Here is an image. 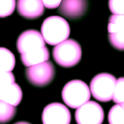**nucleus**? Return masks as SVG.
Returning a JSON list of instances; mask_svg holds the SVG:
<instances>
[{
	"mask_svg": "<svg viewBox=\"0 0 124 124\" xmlns=\"http://www.w3.org/2000/svg\"><path fill=\"white\" fill-rule=\"evenodd\" d=\"M40 33L46 44L56 46L68 40L71 29L64 18L60 16H50L43 22Z\"/></svg>",
	"mask_w": 124,
	"mask_h": 124,
	"instance_id": "f257e3e1",
	"label": "nucleus"
},
{
	"mask_svg": "<svg viewBox=\"0 0 124 124\" xmlns=\"http://www.w3.org/2000/svg\"><path fill=\"white\" fill-rule=\"evenodd\" d=\"M52 56L54 61L62 68L75 67L81 59V45L73 39H68L54 46Z\"/></svg>",
	"mask_w": 124,
	"mask_h": 124,
	"instance_id": "f03ea898",
	"label": "nucleus"
},
{
	"mask_svg": "<svg viewBox=\"0 0 124 124\" xmlns=\"http://www.w3.org/2000/svg\"><path fill=\"white\" fill-rule=\"evenodd\" d=\"M61 96L66 106L71 108H78L88 102L91 98L90 88L81 80H72L64 86Z\"/></svg>",
	"mask_w": 124,
	"mask_h": 124,
	"instance_id": "7ed1b4c3",
	"label": "nucleus"
},
{
	"mask_svg": "<svg viewBox=\"0 0 124 124\" xmlns=\"http://www.w3.org/2000/svg\"><path fill=\"white\" fill-rule=\"evenodd\" d=\"M116 79L109 73H100L96 75L90 82V92L97 101L102 102L112 99Z\"/></svg>",
	"mask_w": 124,
	"mask_h": 124,
	"instance_id": "20e7f679",
	"label": "nucleus"
},
{
	"mask_svg": "<svg viewBox=\"0 0 124 124\" xmlns=\"http://www.w3.org/2000/svg\"><path fill=\"white\" fill-rule=\"evenodd\" d=\"M25 75L30 84L43 88L53 81L55 77V67L51 61H47L26 68Z\"/></svg>",
	"mask_w": 124,
	"mask_h": 124,
	"instance_id": "39448f33",
	"label": "nucleus"
},
{
	"mask_svg": "<svg viewBox=\"0 0 124 124\" xmlns=\"http://www.w3.org/2000/svg\"><path fill=\"white\" fill-rule=\"evenodd\" d=\"M75 117L78 124H102L105 113L99 103L88 101L77 108Z\"/></svg>",
	"mask_w": 124,
	"mask_h": 124,
	"instance_id": "423d86ee",
	"label": "nucleus"
},
{
	"mask_svg": "<svg viewBox=\"0 0 124 124\" xmlns=\"http://www.w3.org/2000/svg\"><path fill=\"white\" fill-rule=\"evenodd\" d=\"M41 119L43 124H70L71 116L64 104L52 102L45 106Z\"/></svg>",
	"mask_w": 124,
	"mask_h": 124,
	"instance_id": "0eeeda50",
	"label": "nucleus"
},
{
	"mask_svg": "<svg viewBox=\"0 0 124 124\" xmlns=\"http://www.w3.org/2000/svg\"><path fill=\"white\" fill-rule=\"evenodd\" d=\"M46 46V43L40 32L36 30L23 31L18 37L16 49L20 54H24Z\"/></svg>",
	"mask_w": 124,
	"mask_h": 124,
	"instance_id": "6e6552de",
	"label": "nucleus"
},
{
	"mask_svg": "<svg viewBox=\"0 0 124 124\" xmlns=\"http://www.w3.org/2000/svg\"><path fill=\"white\" fill-rule=\"evenodd\" d=\"M88 8V0H62L57 11L63 18L76 20L85 15Z\"/></svg>",
	"mask_w": 124,
	"mask_h": 124,
	"instance_id": "1a4fd4ad",
	"label": "nucleus"
},
{
	"mask_svg": "<svg viewBox=\"0 0 124 124\" xmlns=\"http://www.w3.org/2000/svg\"><path fill=\"white\" fill-rule=\"evenodd\" d=\"M42 0H16V9L19 16L26 19H36L44 13Z\"/></svg>",
	"mask_w": 124,
	"mask_h": 124,
	"instance_id": "9d476101",
	"label": "nucleus"
},
{
	"mask_svg": "<svg viewBox=\"0 0 124 124\" xmlns=\"http://www.w3.org/2000/svg\"><path fill=\"white\" fill-rule=\"evenodd\" d=\"M23 99V91L17 83H13L0 90V99L13 106H17Z\"/></svg>",
	"mask_w": 124,
	"mask_h": 124,
	"instance_id": "9b49d317",
	"label": "nucleus"
},
{
	"mask_svg": "<svg viewBox=\"0 0 124 124\" xmlns=\"http://www.w3.org/2000/svg\"><path fill=\"white\" fill-rule=\"evenodd\" d=\"M49 58L50 51L46 46L20 55L22 64L26 68L47 61Z\"/></svg>",
	"mask_w": 124,
	"mask_h": 124,
	"instance_id": "f8f14e48",
	"label": "nucleus"
},
{
	"mask_svg": "<svg viewBox=\"0 0 124 124\" xmlns=\"http://www.w3.org/2000/svg\"><path fill=\"white\" fill-rule=\"evenodd\" d=\"M16 65V57L9 49L0 47V71L12 72Z\"/></svg>",
	"mask_w": 124,
	"mask_h": 124,
	"instance_id": "ddd939ff",
	"label": "nucleus"
},
{
	"mask_svg": "<svg viewBox=\"0 0 124 124\" xmlns=\"http://www.w3.org/2000/svg\"><path fill=\"white\" fill-rule=\"evenodd\" d=\"M16 114V107L0 99V124L10 122Z\"/></svg>",
	"mask_w": 124,
	"mask_h": 124,
	"instance_id": "4468645a",
	"label": "nucleus"
},
{
	"mask_svg": "<svg viewBox=\"0 0 124 124\" xmlns=\"http://www.w3.org/2000/svg\"><path fill=\"white\" fill-rule=\"evenodd\" d=\"M124 31V15H111L108 22V33Z\"/></svg>",
	"mask_w": 124,
	"mask_h": 124,
	"instance_id": "2eb2a0df",
	"label": "nucleus"
},
{
	"mask_svg": "<svg viewBox=\"0 0 124 124\" xmlns=\"http://www.w3.org/2000/svg\"><path fill=\"white\" fill-rule=\"evenodd\" d=\"M108 121L109 124H124V110L119 104H116L110 108Z\"/></svg>",
	"mask_w": 124,
	"mask_h": 124,
	"instance_id": "dca6fc26",
	"label": "nucleus"
},
{
	"mask_svg": "<svg viewBox=\"0 0 124 124\" xmlns=\"http://www.w3.org/2000/svg\"><path fill=\"white\" fill-rule=\"evenodd\" d=\"M108 39L112 47L119 51H124V31L108 33Z\"/></svg>",
	"mask_w": 124,
	"mask_h": 124,
	"instance_id": "f3484780",
	"label": "nucleus"
},
{
	"mask_svg": "<svg viewBox=\"0 0 124 124\" xmlns=\"http://www.w3.org/2000/svg\"><path fill=\"white\" fill-rule=\"evenodd\" d=\"M16 8V0H0V18L12 15Z\"/></svg>",
	"mask_w": 124,
	"mask_h": 124,
	"instance_id": "a211bd4d",
	"label": "nucleus"
},
{
	"mask_svg": "<svg viewBox=\"0 0 124 124\" xmlns=\"http://www.w3.org/2000/svg\"><path fill=\"white\" fill-rule=\"evenodd\" d=\"M112 101L116 104L124 102V77H120L116 80Z\"/></svg>",
	"mask_w": 124,
	"mask_h": 124,
	"instance_id": "6ab92c4d",
	"label": "nucleus"
},
{
	"mask_svg": "<svg viewBox=\"0 0 124 124\" xmlns=\"http://www.w3.org/2000/svg\"><path fill=\"white\" fill-rule=\"evenodd\" d=\"M108 9L114 15H124V0H108Z\"/></svg>",
	"mask_w": 124,
	"mask_h": 124,
	"instance_id": "aec40b11",
	"label": "nucleus"
},
{
	"mask_svg": "<svg viewBox=\"0 0 124 124\" xmlns=\"http://www.w3.org/2000/svg\"><path fill=\"white\" fill-rule=\"evenodd\" d=\"M15 75L12 72L0 71V90L15 82Z\"/></svg>",
	"mask_w": 124,
	"mask_h": 124,
	"instance_id": "412c9836",
	"label": "nucleus"
},
{
	"mask_svg": "<svg viewBox=\"0 0 124 124\" xmlns=\"http://www.w3.org/2000/svg\"><path fill=\"white\" fill-rule=\"evenodd\" d=\"M62 0H42L45 8L48 9H57L60 6Z\"/></svg>",
	"mask_w": 124,
	"mask_h": 124,
	"instance_id": "4be33fe9",
	"label": "nucleus"
},
{
	"mask_svg": "<svg viewBox=\"0 0 124 124\" xmlns=\"http://www.w3.org/2000/svg\"><path fill=\"white\" fill-rule=\"evenodd\" d=\"M14 124H31L28 122H26V121H19V122H16Z\"/></svg>",
	"mask_w": 124,
	"mask_h": 124,
	"instance_id": "5701e85b",
	"label": "nucleus"
},
{
	"mask_svg": "<svg viewBox=\"0 0 124 124\" xmlns=\"http://www.w3.org/2000/svg\"><path fill=\"white\" fill-rule=\"evenodd\" d=\"M120 105V106L122 107V108L124 110V102H123V103H121V104H119Z\"/></svg>",
	"mask_w": 124,
	"mask_h": 124,
	"instance_id": "b1692460",
	"label": "nucleus"
}]
</instances>
